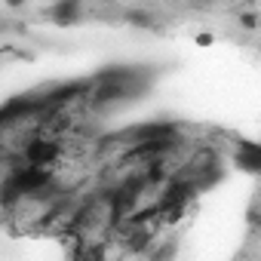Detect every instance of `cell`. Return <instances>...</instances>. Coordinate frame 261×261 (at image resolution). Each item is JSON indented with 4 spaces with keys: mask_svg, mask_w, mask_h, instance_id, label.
Returning <instances> with one entry per match:
<instances>
[{
    "mask_svg": "<svg viewBox=\"0 0 261 261\" xmlns=\"http://www.w3.org/2000/svg\"><path fill=\"white\" fill-rule=\"evenodd\" d=\"M126 22L133 25V28H142V31L157 28V19H154V13H148V10H129V13H126Z\"/></svg>",
    "mask_w": 261,
    "mask_h": 261,
    "instance_id": "cell-5",
    "label": "cell"
},
{
    "mask_svg": "<svg viewBox=\"0 0 261 261\" xmlns=\"http://www.w3.org/2000/svg\"><path fill=\"white\" fill-rule=\"evenodd\" d=\"M194 40H197V46H203V49H209V46H212V43H215V37H212V34H209V31H200V34H197V37H194Z\"/></svg>",
    "mask_w": 261,
    "mask_h": 261,
    "instance_id": "cell-8",
    "label": "cell"
},
{
    "mask_svg": "<svg viewBox=\"0 0 261 261\" xmlns=\"http://www.w3.org/2000/svg\"><path fill=\"white\" fill-rule=\"evenodd\" d=\"M83 19V0H56L49 7V22L59 28H71Z\"/></svg>",
    "mask_w": 261,
    "mask_h": 261,
    "instance_id": "cell-3",
    "label": "cell"
},
{
    "mask_svg": "<svg viewBox=\"0 0 261 261\" xmlns=\"http://www.w3.org/2000/svg\"><path fill=\"white\" fill-rule=\"evenodd\" d=\"M25 4H28V0H4V7H7V10H22Z\"/></svg>",
    "mask_w": 261,
    "mask_h": 261,
    "instance_id": "cell-9",
    "label": "cell"
},
{
    "mask_svg": "<svg viewBox=\"0 0 261 261\" xmlns=\"http://www.w3.org/2000/svg\"><path fill=\"white\" fill-rule=\"evenodd\" d=\"M246 224H249V230H252L255 237L261 233V206H258V203H255V206L246 212Z\"/></svg>",
    "mask_w": 261,
    "mask_h": 261,
    "instance_id": "cell-7",
    "label": "cell"
},
{
    "mask_svg": "<svg viewBox=\"0 0 261 261\" xmlns=\"http://www.w3.org/2000/svg\"><path fill=\"white\" fill-rule=\"evenodd\" d=\"M19 157H22V163H31V166H59L62 163V157H65V142L62 139H53V136H43V133H34V136H28L22 145H19V151H16Z\"/></svg>",
    "mask_w": 261,
    "mask_h": 261,
    "instance_id": "cell-1",
    "label": "cell"
},
{
    "mask_svg": "<svg viewBox=\"0 0 261 261\" xmlns=\"http://www.w3.org/2000/svg\"><path fill=\"white\" fill-rule=\"evenodd\" d=\"M200 4H215V0H200Z\"/></svg>",
    "mask_w": 261,
    "mask_h": 261,
    "instance_id": "cell-10",
    "label": "cell"
},
{
    "mask_svg": "<svg viewBox=\"0 0 261 261\" xmlns=\"http://www.w3.org/2000/svg\"><path fill=\"white\" fill-rule=\"evenodd\" d=\"M237 25H240L243 31H258V28H261V16H258L255 10H240V13H237Z\"/></svg>",
    "mask_w": 261,
    "mask_h": 261,
    "instance_id": "cell-6",
    "label": "cell"
},
{
    "mask_svg": "<svg viewBox=\"0 0 261 261\" xmlns=\"http://www.w3.org/2000/svg\"><path fill=\"white\" fill-rule=\"evenodd\" d=\"M142 89H145V83H92L86 101L92 111H111L129 98L142 95Z\"/></svg>",
    "mask_w": 261,
    "mask_h": 261,
    "instance_id": "cell-2",
    "label": "cell"
},
{
    "mask_svg": "<svg viewBox=\"0 0 261 261\" xmlns=\"http://www.w3.org/2000/svg\"><path fill=\"white\" fill-rule=\"evenodd\" d=\"M237 163H240L243 169H249V172H255V175H261V148H255V145H246V148L240 151V157H237Z\"/></svg>",
    "mask_w": 261,
    "mask_h": 261,
    "instance_id": "cell-4",
    "label": "cell"
}]
</instances>
